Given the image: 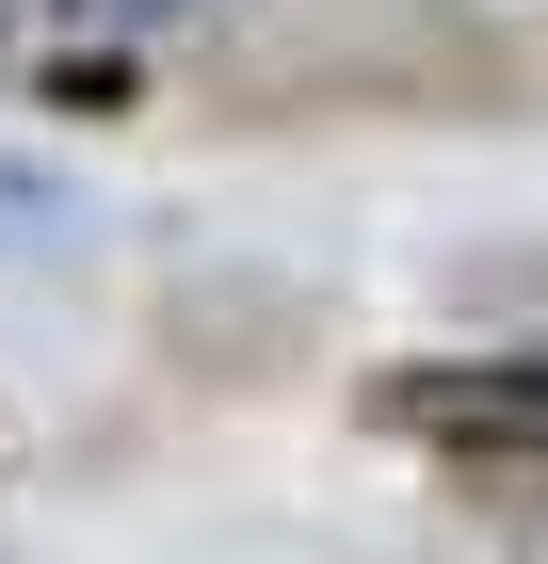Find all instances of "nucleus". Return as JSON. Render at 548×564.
<instances>
[{
	"label": "nucleus",
	"instance_id": "1",
	"mask_svg": "<svg viewBox=\"0 0 548 564\" xmlns=\"http://www.w3.org/2000/svg\"><path fill=\"white\" fill-rule=\"evenodd\" d=\"M372 420L420 435V452L548 468V339L533 355H404V371H372Z\"/></svg>",
	"mask_w": 548,
	"mask_h": 564
},
{
	"label": "nucleus",
	"instance_id": "2",
	"mask_svg": "<svg viewBox=\"0 0 548 564\" xmlns=\"http://www.w3.org/2000/svg\"><path fill=\"white\" fill-rule=\"evenodd\" d=\"M65 17H97V33H162V17H194V0H65Z\"/></svg>",
	"mask_w": 548,
	"mask_h": 564
}]
</instances>
